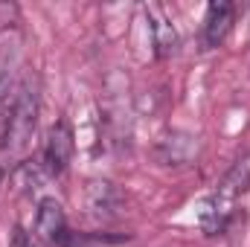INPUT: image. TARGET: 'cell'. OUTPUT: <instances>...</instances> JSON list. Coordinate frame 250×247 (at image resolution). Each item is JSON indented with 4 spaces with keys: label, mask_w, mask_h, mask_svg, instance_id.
I'll use <instances>...</instances> for the list:
<instances>
[{
    "label": "cell",
    "mask_w": 250,
    "mask_h": 247,
    "mask_svg": "<svg viewBox=\"0 0 250 247\" xmlns=\"http://www.w3.org/2000/svg\"><path fill=\"white\" fill-rule=\"evenodd\" d=\"M3 172H6V166H3V160H0V184H3Z\"/></svg>",
    "instance_id": "9c48e42d"
},
{
    "label": "cell",
    "mask_w": 250,
    "mask_h": 247,
    "mask_svg": "<svg viewBox=\"0 0 250 247\" xmlns=\"http://www.w3.org/2000/svg\"><path fill=\"white\" fill-rule=\"evenodd\" d=\"M151 35H154V47H157L160 56L175 53V47H178V35H175V26H172L166 18H157V21L151 23Z\"/></svg>",
    "instance_id": "52a82bcc"
},
{
    "label": "cell",
    "mask_w": 250,
    "mask_h": 247,
    "mask_svg": "<svg viewBox=\"0 0 250 247\" xmlns=\"http://www.w3.org/2000/svg\"><path fill=\"white\" fill-rule=\"evenodd\" d=\"M35 233L50 242V245H62V239L70 233L67 230V215H64V206L56 198H44L38 201V209H35Z\"/></svg>",
    "instance_id": "277c9868"
},
{
    "label": "cell",
    "mask_w": 250,
    "mask_h": 247,
    "mask_svg": "<svg viewBox=\"0 0 250 247\" xmlns=\"http://www.w3.org/2000/svg\"><path fill=\"white\" fill-rule=\"evenodd\" d=\"M73 151H76V137H73V128L59 120V123L50 125L47 131V140H44V151H41V163L47 169L50 178H59L67 172L70 160H73Z\"/></svg>",
    "instance_id": "7a4b0ae2"
},
{
    "label": "cell",
    "mask_w": 250,
    "mask_h": 247,
    "mask_svg": "<svg viewBox=\"0 0 250 247\" xmlns=\"http://www.w3.org/2000/svg\"><path fill=\"white\" fill-rule=\"evenodd\" d=\"M12 181H15V186H18L23 195H32V192H38L41 186L50 181V175H47V169H44L41 160H23V163L15 166Z\"/></svg>",
    "instance_id": "8992f818"
},
{
    "label": "cell",
    "mask_w": 250,
    "mask_h": 247,
    "mask_svg": "<svg viewBox=\"0 0 250 247\" xmlns=\"http://www.w3.org/2000/svg\"><path fill=\"white\" fill-rule=\"evenodd\" d=\"M9 247H32V239H29L23 230H15V236H12Z\"/></svg>",
    "instance_id": "ba28073f"
},
{
    "label": "cell",
    "mask_w": 250,
    "mask_h": 247,
    "mask_svg": "<svg viewBox=\"0 0 250 247\" xmlns=\"http://www.w3.org/2000/svg\"><path fill=\"white\" fill-rule=\"evenodd\" d=\"M87 206H90L93 215L111 218V215L120 212L123 195L117 192V186L108 184V181H90V186H87Z\"/></svg>",
    "instance_id": "5b68a950"
},
{
    "label": "cell",
    "mask_w": 250,
    "mask_h": 247,
    "mask_svg": "<svg viewBox=\"0 0 250 247\" xmlns=\"http://www.w3.org/2000/svg\"><path fill=\"white\" fill-rule=\"evenodd\" d=\"M38 114H41L38 90L32 84H23L15 93L12 108H9L6 123H3V145H0L3 157H15L29 145V140H32V134L38 128Z\"/></svg>",
    "instance_id": "6da1fadb"
},
{
    "label": "cell",
    "mask_w": 250,
    "mask_h": 247,
    "mask_svg": "<svg viewBox=\"0 0 250 247\" xmlns=\"http://www.w3.org/2000/svg\"><path fill=\"white\" fill-rule=\"evenodd\" d=\"M233 21H236V6L233 3H227V0L209 3L207 15H204V26H201V44H204V50L221 47L224 38L233 29Z\"/></svg>",
    "instance_id": "3957f363"
}]
</instances>
